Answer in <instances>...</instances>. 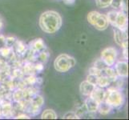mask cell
I'll list each match as a JSON object with an SVG mask.
<instances>
[{
    "label": "cell",
    "instance_id": "cell-1",
    "mask_svg": "<svg viewBox=\"0 0 129 120\" xmlns=\"http://www.w3.org/2000/svg\"><path fill=\"white\" fill-rule=\"evenodd\" d=\"M39 27L44 33L55 34L58 32L63 25L62 17L55 11H46L43 12L39 19Z\"/></svg>",
    "mask_w": 129,
    "mask_h": 120
},
{
    "label": "cell",
    "instance_id": "cell-2",
    "mask_svg": "<svg viewBox=\"0 0 129 120\" xmlns=\"http://www.w3.org/2000/svg\"><path fill=\"white\" fill-rule=\"evenodd\" d=\"M104 101L113 109H119L125 103V95L122 90L109 86L105 90Z\"/></svg>",
    "mask_w": 129,
    "mask_h": 120
},
{
    "label": "cell",
    "instance_id": "cell-3",
    "mask_svg": "<svg viewBox=\"0 0 129 120\" xmlns=\"http://www.w3.org/2000/svg\"><path fill=\"white\" fill-rule=\"evenodd\" d=\"M76 64V60L74 57L68 54H61L54 61V67L57 72L66 73L73 68Z\"/></svg>",
    "mask_w": 129,
    "mask_h": 120
},
{
    "label": "cell",
    "instance_id": "cell-4",
    "mask_svg": "<svg viewBox=\"0 0 129 120\" xmlns=\"http://www.w3.org/2000/svg\"><path fill=\"white\" fill-rule=\"evenodd\" d=\"M87 20L89 24L100 31L106 30L109 26V23L106 15L101 14L96 11L89 12L87 16Z\"/></svg>",
    "mask_w": 129,
    "mask_h": 120
},
{
    "label": "cell",
    "instance_id": "cell-5",
    "mask_svg": "<svg viewBox=\"0 0 129 120\" xmlns=\"http://www.w3.org/2000/svg\"><path fill=\"white\" fill-rule=\"evenodd\" d=\"M118 50L112 47L104 48L101 51L100 59L107 66H113L118 59Z\"/></svg>",
    "mask_w": 129,
    "mask_h": 120
},
{
    "label": "cell",
    "instance_id": "cell-6",
    "mask_svg": "<svg viewBox=\"0 0 129 120\" xmlns=\"http://www.w3.org/2000/svg\"><path fill=\"white\" fill-rule=\"evenodd\" d=\"M114 32V39L115 42L116 43L117 45H119L122 48L127 47V30H123L117 28H113Z\"/></svg>",
    "mask_w": 129,
    "mask_h": 120
},
{
    "label": "cell",
    "instance_id": "cell-7",
    "mask_svg": "<svg viewBox=\"0 0 129 120\" xmlns=\"http://www.w3.org/2000/svg\"><path fill=\"white\" fill-rule=\"evenodd\" d=\"M128 19L126 12L123 11H117L116 17H115V23L113 24L114 28H117L123 30H127Z\"/></svg>",
    "mask_w": 129,
    "mask_h": 120
},
{
    "label": "cell",
    "instance_id": "cell-8",
    "mask_svg": "<svg viewBox=\"0 0 129 120\" xmlns=\"http://www.w3.org/2000/svg\"><path fill=\"white\" fill-rule=\"evenodd\" d=\"M117 76L126 78L128 76V63L127 60H117L113 66Z\"/></svg>",
    "mask_w": 129,
    "mask_h": 120
},
{
    "label": "cell",
    "instance_id": "cell-9",
    "mask_svg": "<svg viewBox=\"0 0 129 120\" xmlns=\"http://www.w3.org/2000/svg\"><path fill=\"white\" fill-rule=\"evenodd\" d=\"M27 47H28L29 50H30L33 52H35V53L40 52L42 51H44V50H46V49H47L45 43H44L43 38H41L31 40V41L27 44Z\"/></svg>",
    "mask_w": 129,
    "mask_h": 120
},
{
    "label": "cell",
    "instance_id": "cell-10",
    "mask_svg": "<svg viewBox=\"0 0 129 120\" xmlns=\"http://www.w3.org/2000/svg\"><path fill=\"white\" fill-rule=\"evenodd\" d=\"M13 50L18 57H23L28 50V47L23 41L17 39L14 47H13Z\"/></svg>",
    "mask_w": 129,
    "mask_h": 120
},
{
    "label": "cell",
    "instance_id": "cell-11",
    "mask_svg": "<svg viewBox=\"0 0 129 120\" xmlns=\"http://www.w3.org/2000/svg\"><path fill=\"white\" fill-rule=\"evenodd\" d=\"M99 104L100 103L97 101L93 99L90 96H88L85 99V102H84V106H85L86 110L88 113H91V114L97 113Z\"/></svg>",
    "mask_w": 129,
    "mask_h": 120
},
{
    "label": "cell",
    "instance_id": "cell-12",
    "mask_svg": "<svg viewBox=\"0 0 129 120\" xmlns=\"http://www.w3.org/2000/svg\"><path fill=\"white\" fill-rule=\"evenodd\" d=\"M95 87V85H93L92 83L85 80V81H83L80 83V85H79V91H80L81 95H83V96L88 97L90 96L91 93L94 90Z\"/></svg>",
    "mask_w": 129,
    "mask_h": 120
},
{
    "label": "cell",
    "instance_id": "cell-13",
    "mask_svg": "<svg viewBox=\"0 0 129 120\" xmlns=\"http://www.w3.org/2000/svg\"><path fill=\"white\" fill-rule=\"evenodd\" d=\"M90 97L92 98L93 99L97 101L98 103H100L101 102L104 101V97H105V89L101 88L99 87H95L94 90L91 93Z\"/></svg>",
    "mask_w": 129,
    "mask_h": 120
},
{
    "label": "cell",
    "instance_id": "cell-14",
    "mask_svg": "<svg viewBox=\"0 0 129 120\" xmlns=\"http://www.w3.org/2000/svg\"><path fill=\"white\" fill-rule=\"evenodd\" d=\"M115 11H123L127 12V0H112L111 6Z\"/></svg>",
    "mask_w": 129,
    "mask_h": 120
},
{
    "label": "cell",
    "instance_id": "cell-15",
    "mask_svg": "<svg viewBox=\"0 0 129 120\" xmlns=\"http://www.w3.org/2000/svg\"><path fill=\"white\" fill-rule=\"evenodd\" d=\"M21 70L25 76L30 74H36V71H35L34 66V63H31V62L24 61V63L21 66Z\"/></svg>",
    "mask_w": 129,
    "mask_h": 120
},
{
    "label": "cell",
    "instance_id": "cell-16",
    "mask_svg": "<svg viewBox=\"0 0 129 120\" xmlns=\"http://www.w3.org/2000/svg\"><path fill=\"white\" fill-rule=\"evenodd\" d=\"M113 110L114 109L108 103H107L105 101H103L99 104L97 113L101 115H108L113 111Z\"/></svg>",
    "mask_w": 129,
    "mask_h": 120
},
{
    "label": "cell",
    "instance_id": "cell-17",
    "mask_svg": "<svg viewBox=\"0 0 129 120\" xmlns=\"http://www.w3.org/2000/svg\"><path fill=\"white\" fill-rule=\"evenodd\" d=\"M11 99L15 103H18L25 99L24 88H15L11 94Z\"/></svg>",
    "mask_w": 129,
    "mask_h": 120
},
{
    "label": "cell",
    "instance_id": "cell-18",
    "mask_svg": "<svg viewBox=\"0 0 129 120\" xmlns=\"http://www.w3.org/2000/svg\"><path fill=\"white\" fill-rule=\"evenodd\" d=\"M101 74L108 77L112 81V83L118 77L113 68V66H106L104 69L101 70Z\"/></svg>",
    "mask_w": 129,
    "mask_h": 120
},
{
    "label": "cell",
    "instance_id": "cell-19",
    "mask_svg": "<svg viewBox=\"0 0 129 120\" xmlns=\"http://www.w3.org/2000/svg\"><path fill=\"white\" fill-rule=\"evenodd\" d=\"M49 58H50V53L48 52L47 49H46V50L38 52L36 54V62H39V63H41L45 65L47 63Z\"/></svg>",
    "mask_w": 129,
    "mask_h": 120
},
{
    "label": "cell",
    "instance_id": "cell-20",
    "mask_svg": "<svg viewBox=\"0 0 129 120\" xmlns=\"http://www.w3.org/2000/svg\"><path fill=\"white\" fill-rule=\"evenodd\" d=\"M111 83H112V81L108 78L104 76V75H100L97 78V83H96V87H99L101 88H107L108 87Z\"/></svg>",
    "mask_w": 129,
    "mask_h": 120
},
{
    "label": "cell",
    "instance_id": "cell-21",
    "mask_svg": "<svg viewBox=\"0 0 129 120\" xmlns=\"http://www.w3.org/2000/svg\"><path fill=\"white\" fill-rule=\"evenodd\" d=\"M58 115L54 110L46 109L41 114L42 119H57Z\"/></svg>",
    "mask_w": 129,
    "mask_h": 120
},
{
    "label": "cell",
    "instance_id": "cell-22",
    "mask_svg": "<svg viewBox=\"0 0 129 120\" xmlns=\"http://www.w3.org/2000/svg\"><path fill=\"white\" fill-rule=\"evenodd\" d=\"M36 80L37 77L35 74H30V75H26L25 78H23V82L24 83L25 86H35L36 85Z\"/></svg>",
    "mask_w": 129,
    "mask_h": 120
},
{
    "label": "cell",
    "instance_id": "cell-23",
    "mask_svg": "<svg viewBox=\"0 0 129 120\" xmlns=\"http://www.w3.org/2000/svg\"><path fill=\"white\" fill-rule=\"evenodd\" d=\"M112 0H95V4L98 8L106 9L111 6Z\"/></svg>",
    "mask_w": 129,
    "mask_h": 120
},
{
    "label": "cell",
    "instance_id": "cell-24",
    "mask_svg": "<svg viewBox=\"0 0 129 120\" xmlns=\"http://www.w3.org/2000/svg\"><path fill=\"white\" fill-rule=\"evenodd\" d=\"M17 38L14 36H8L5 38V45L7 47H13L16 42Z\"/></svg>",
    "mask_w": 129,
    "mask_h": 120
},
{
    "label": "cell",
    "instance_id": "cell-25",
    "mask_svg": "<svg viewBox=\"0 0 129 120\" xmlns=\"http://www.w3.org/2000/svg\"><path fill=\"white\" fill-rule=\"evenodd\" d=\"M93 66H95V68H97V69H99V70H102L103 69H104L105 67H106V65H105V63L103 62V60H102L100 58V59H98L97 60H95V62H94V63H93V65H92Z\"/></svg>",
    "mask_w": 129,
    "mask_h": 120
},
{
    "label": "cell",
    "instance_id": "cell-26",
    "mask_svg": "<svg viewBox=\"0 0 129 120\" xmlns=\"http://www.w3.org/2000/svg\"><path fill=\"white\" fill-rule=\"evenodd\" d=\"M63 119H79V117L75 111H69L67 112L63 117Z\"/></svg>",
    "mask_w": 129,
    "mask_h": 120
},
{
    "label": "cell",
    "instance_id": "cell-27",
    "mask_svg": "<svg viewBox=\"0 0 129 120\" xmlns=\"http://www.w3.org/2000/svg\"><path fill=\"white\" fill-rule=\"evenodd\" d=\"M88 74H93V75H96V76H100L101 75V70L95 68V66H91L88 70Z\"/></svg>",
    "mask_w": 129,
    "mask_h": 120
},
{
    "label": "cell",
    "instance_id": "cell-28",
    "mask_svg": "<svg viewBox=\"0 0 129 120\" xmlns=\"http://www.w3.org/2000/svg\"><path fill=\"white\" fill-rule=\"evenodd\" d=\"M34 66H35V71H36V74L41 73L43 70V69H44V64H43L41 63H39V62L35 63H34Z\"/></svg>",
    "mask_w": 129,
    "mask_h": 120
},
{
    "label": "cell",
    "instance_id": "cell-29",
    "mask_svg": "<svg viewBox=\"0 0 129 120\" xmlns=\"http://www.w3.org/2000/svg\"><path fill=\"white\" fill-rule=\"evenodd\" d=\"M97 78L98 76H96V75H93V74H88V75L87 76V81H88L89 83H92L93 85H95L96 87V83H97Z\"/></svg>",
    "mask_w": 129,
    "mask_h": 120
},
{
    "label": "cell",
    "instance_id": "cell-30",
    "mask_svg": "<svg viewBox=\"0 0 129 120\" xmlns=\"http://www.w3.org/2000/svg\"><path fill=\"white\" fill-rule=\"evenodd\" d=\"M13 118H15V119H29V118H30V116L28 114H26L25 112H21V113L18 114L16 116L13 117Z\"/></svg>",
    "mask_w": 129,
    "mask_h": 120
},
{
    "label": "cell",
    "instance_id": "cell-31",
    "mask_svg": "<svg viewBox=\"0 0 129 120\" xmlns=\"http://www.w3.org/2000/svg\"><path fill=\"white\" fill-rule=\"evenodd\" d=\"M5 36H3V34H0V49H1L2 47H5Z\"/></svg>",
    "mask_w": 129,
    "mask_h": 120
},
{
    "label": "cell",
    "instance_id": "cell-32",
    "mask_svg": "<svg viewBox=\"0 0 129 120\" xmlns=\"http://www.w3.org/2000/svg\"><path fill=\"white\" fill-rule=\"evenodd\" d=\"M123 49V57L124 60H127L128 59V55H127V47L126 48H122Z\"/></svg>",
    "mask_w": 129,
    "mask_h": 120
},
{
    "label": "cell",
    "instance_id": "cell-33",
    "mask_svg": "<svg viewBox=\"0 0 129 120\" xmlns=\"http://www.w3.org/2000/svg\"><path fill=\"white\" fill-rule=\"evenodd\" d=\"M62 1H63V3L66 4V5L72 6V5H73V4H75V3L76 0H62Z\"/></svg>",
    "mask_w": 129,
    "mask_h": 120
},
{
    "label": "cell",
    "instance_id": "cell-34",
    "mask_svg": "<svg viewBox=\"0 0 129 120\" xmlns=\"http://www.w3.org/2000/svg\"><path fill=\"white\" fill-rule=\"evenodd\" d=\"M3 20H2L1 18H0V32H1V30H2V29H3Z\"/></svg>",
    "mask_w": 129,
    "mask_h": 120
},
{
    "label": "cell",
    "instance_id": "cell-35",
    "mask_svg": "<svg viewBox=\"0 0 129 120\" xmlns=\"http://www.w3.org/2000/svg\"><path fill=\"white\" fill-rule=\"evenodd\" d=\"M0 118H2V113H1V109H0Z\"/></svg>",
    "mask_w": 129,
    "mask_h": 120
}]
</instances>
